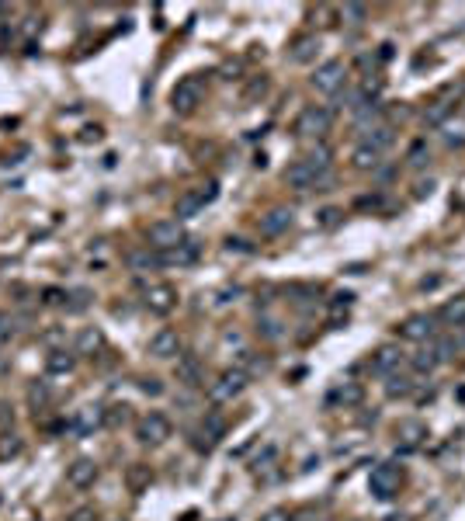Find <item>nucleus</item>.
<instances>
[{
  "label": "nucleus",
  "mask_w": 465,
  "mask_h": 521,
  "mask_svg": "<svg viewBox=\"0 0 465 521\" xmlns=\"http://www.w3.org/2000/svg\"><path fill=\"white\" fill-rule=\"evenodd\" d=\"M403 362V351L396 344H382L375 355H371V372H379V376H393V369H400Z\"/></svg>",
  "instance_id": "nucleus-16"
},
{
  "label": "nucleus",
  "mask_w": 465,
  "mask_h": 521,
  "mask_svg": "<svg viewBox=\"0 0 465 521\" xmlns=\"http://www.w3.org/2000/svg\"><path fill=\"white\" fill-rule=\"evenodd\" d=\"M340 223V209H323L320 212V226H337Z\"/></svg>",
  "instance_id": "nucleus-40"
},
{
  "label": "nucleus",
  "mask_w": 465,
  "mask_h": 521,
  "mask_svg": "<svg viewBox=\"0 0 465 521\" xmlns=\"http://www.w3.org/2000/svg\"><path fill=\"white\" fill-rule=\"evenodd\" d=\"M223 521H236V518H223Z\"/></svg>",
  "instance_id": "nucleus-49"
},
{
  "label": "nucleus",
  "mask_w": 465,
  "mask_h": 521,
  "mask_svg": "<svg viewBox=\"0 0 465 521\" xmlns=\"http://www.w3.org/2000/svg\"><path fill=\"white\" fill-rule=\"evenodd\" d=\"M257 226H260L264 236H282V233L292 226V209H271V212L260 216Z\"/></svg>",
  "instance_id": "nucleus-18"
},
{
  "label": "nucleus",
  "mask_w": 465,
  "mask_h": 521,
  "mask_svg": "<svg viewBox=\"0 0 465 521\" xmlns=\"http://www.w3.org/2000/svg\"><path fill=\"white\" fill-rule=\"evenodd\" d=\"M136 438L143 442V445H163L167 438H170V420L163 417V413H146L139 424H136Z\"/></svg>",
  "instance_id": "nucleus-5"
},
{
  "label": "nucleus",
  "mask_w": 465,
  "mask_h": 521,
  "mask_svg": "<svg viewBox=\"0 0 465 521\" xmlns=\"http://www.w3.org/2000/svg\"><path fill=\"white\" fill-rule=\"evenodd\" d=\"M320 178H323V174H316L306 160H296V163L285 170V185H289V188H296V192H309V188H316V185H320Z\"/></svg>",
  "instance_id": "nucleus-15"
},
{
  "label": "nucleus",
  "mask_w": 465,
  "mask_h": 521,
  "mask_svg": "<svg viewBox=\"0 0 465 521\" xmlns=\"http://www.w3.org/2000/svg\"><path fill=\"white\" fill-rule=\"evenodd\" d=\"M216 195H219L216 181H209V185H202V188H192V192H184V195L177 198V205H174L177 223H180V219H195L205 205H212V202H216Z\"/></svg>",
  "instance_id": "nucleus-2"
},
{
  "label": "nucleus",
  "mask_w": 465,
  "mask_h": 521,
  "mask_svg": "<svg viewBox=\"0 0 465 521\" xmlns=\"http://www.w3.org/2000/svg\"><path fill=\"white\" fill-rule=\"evenodd\" d=\"M105 347V334L98 327H83L76 334V355H98Z\"/></svg>",
  "instance_id": "nucleus-20"
},
{
  "label": "nucleus",
  "mask_w": 465,
  "mask_h": 521,
  "mask_svg": "<svg viewBox=\"0 0 465 521\" xmlns=\"http://www.w3.org/2000/svg\"><path fill=\"white\" fill-rule=\"evenodd\" d=\"M260 521H292V518H289V511H282V507H274V511H267V514H264Z\"/></svg>",
  "instance_id": "nucleus-44"
},
{
  "label": "nucleus",
  "mask_w": 465,
  "mask_h": 521,
  "mask_svg": "<svg viewBox=\"0 0 465 521\" xmlns=\"http://www.w3.org/2000/svg\"><path fill=\"white\" fill-rule=\"evenodd\" d=\"M424 160H427V150H424V143H417V146L410 150V163H413V167H424Z\"/></svg>",
  "instance_id": "nucleus-42"
},
{
  "label": "nucleus",
  "mask_w": 465,
  "mask_h": 521,
  "mask_svg": "<svg viewBox=\"0 0 465 521\" xmlns=\"http://www.w3.org/2000/svg\"><path fill=\"white\" fill-rule=\"evenodd\" d=\"M379 160H382V153H379V150H371V146H364V143L351 153V163H354L358 170H375V167H379Z\"/></svg>",
  "instance_id": "nucleus-22"
},
{
  "label": "nucleus",
  "mask_w": 465,
  "mask_h": 521,
  "mask_svg": "<svg viewBox=\"0 0 465 521\" xmlns=\"http://www.w3.org/2000/svg\"><path fill=\"white\" fill-rule=\"evenodd\" d=\"M149 355L160 358V362L180 358V337H177V330H156V334L149 337Z\"/></svg>",
  "instance_id": "nucleus-13"
},
{
  "label": "nucleus",
  "mask_w": 465,
  "mask_h": 521,
  "mask_svg": "<svg viewBox=\"0 0 465 521\" xmlns=\"http://www.w3.org/2000/svg\"><path fill=\"white\" fill-rule=\"evenodd\" d=\"M393 139H396V136H393V129H389V125H375V129H368L364 146H371V150H379V153H382V150H389V146H393Z\"/></svg>",
  "instance_id": "nucleus-25"
},
{
  "label": "nucleus",
  "mask_w": 465,
  "mask_h": 521,
  "mask_svg": "<svg viewBox=\"0 0 465 521\" xmlns=\"http://www.w3.org/2000/svg\"><path fill=\"white\" fill-rule=\"evenodd\" d=\"M177 382H184V386H198V382H202V365H198V358H192V355H180V358H177Z\"/></svg>",
  "instance_id": "nucleus-21"
},
{
  "label": "nucleus",
  "mask_w": 465,
  "mask_h": 521,
  "mask_svg": "<svg viewBox=\"0 0 465 521\" xmlns=\"http://www.w3.org/2000/svg\"><path fill=\"white\" fill-rule=\"evenodd\" d=\"M330 122H333L330 108L309 105V108H302V115L296 119V132H299V136H323V132H330Z\"/></svg>",
  "instance_id": "nucleus-6"
},
{
  "label": "nucleus",
  "mask_w": 465,
  "mask_h": 521,
  "mask_svg": "<svg viewBox=\"0 0 465 521\" xmlns=\"http://www.w3.org/2000/svg\"><path fill=\"white\" fill-rule=\"evenodd\" d=\"M14 334H18V323H14L8 313H0V344H8Z\"/></svg>",
  "instance_id": "nucleus-36"
},
{
  "label": "nucleus",
  "mask_w": 465,
  "mask_h": 521,
  "mask_svg": "<svg viewBox=\"0 0 465 521\" xmlns=\"http://www.w3.org/2000/svg\"><path fill=\"white\" fill-rule=\"evenodd\" d=\"M441 320H444L448 327H465V296H455L451 303H444Z\"/></svg>",
  "instance_id": "nucleus-24"
},
{
  "label": "nucleus",
  "mask_w": 465,
  "mask_h": 521,
  "mask_svg": "<svg viewBox=\"0 0 465 521\" xmlns=\"http://www.w3.org/2000/svg\"><path fill=\"white\" fill-rule=\"evenodd\" d=\"M264 91H267V80H264V76H257V80H250V87L243 91V101L250 105V101H254V98H260Z\"/></svg>",
  "instance_id": "nucleus-37"
},
{
  "label": "nucleus",
  "mask_w": 465,
  "mask_h": 521,
  "mask_svg": "<svg viewBox=\"0 0 465 521\" xmlns=\"http://www.w3.org/2000/svg\"><path fill=\"white\" fill-rule=\"evenodd\" d=\"M139 389H143V393H149V396H160V393H163V382H160V379H143V382H139Z\"/></svg>",
  "instance_id": "nucleus-41"
},
{
  "label": "nucleus",
  "mask_w": 465,
  "mask_h": 521,
  "mask_svg": "<svg viewBox=\"0 0 465 521\" xmlns=\"http://www.w3.org/2000/svg\"><path fill=\"white\" fill-rule=\"evenodd\" d=\"M198 257H202V243H198V240H180L177 247L163 250V268H167V265L188 268V265H195Z\"/></svg>",
  "instance_id": "nucleus-14"
},
{
  "label": "nucleus",
  "mask_w": 465,
  "mask_h": 521,
  "mask_svg": "<svg viewBox=\"0 0 465 521\" xmlns=\"http://www.w3.org/2000/svg\"><path fill=\"white\" fill-rule=\"evenodd\" d=\"M90 299H94V296H90L87 289H76V292H70V296H66V313H70V316L83 313V309L90 306Z\"/></svg>",
  "instance_id": "nucleus-29"
},
{
  "label": "nucleus",
  "mask_w": 465,
  "mask_h": 521,
  "mask_svg": "<svg viewBox=\"0 0 465 521\" xmlns=\"http://www.w3.org/2000/svg\"><path fill=\"white\" fill-rule=\"evenodd\" d=\"M340 18L351 21V25H361V21H364V8H361V4H347V8L340 11Z\"/></svg>",
  "instance_id": "nucleus-38"
},
{
  "label": "nucleus",
  "mask_w": 465,
  "mask_h": 521,
  "mask_svg": "<svg viewBox=\"0 0 465 521\" xmlns=\"http://www.w3.org/2000/svg\"><path fill=\"white\" fill-rule=\"evenodd\" d=\"M361 396H364V389L358 386V382H344L337 393H333V400L337 403H344V407H354V403H361Z\"/></svg>",
  "instance_id": "nucleus-28"
},
{
  "label": "nucleus",
  "mask_w": 465,
  "mask_h": 521,
  "mask_svg": "<svg viewBox=\"0 0 465 521\" xmlns=\"http://www.w3.org/2000/svg\"><path fill=\"white\" fill-rule=\"evenodd\" d=\"M90 139H94V143L101 139V129H98V125H94V129H83V143H90Z\"/></svg>",
  "instance_id": "nucleus-46"
},
{
  "label": "nucleus",
  "mask_w": 465,
  "mask_h": 521,
  "mask_svg": "<svg viewBox=\"0 0 465 521\" xmlns=\"http://www.w3.org/2000/svg\"><path fill=\"white\" fill-rule=\"evenodd\" d=\"M73 365H76V358L66 355V347H63V351H52L45 358V372L49 376H66V372H73Z\"/></svg>",
  "instance_id": "nucleus-23"
},
{
  "label": "nucleus",
  "mask_w": 465,
  "mask_h": 521,
  "mask_svg": "<svg viewBox=\"0 0 465 521\" xmlns=\"http://www.w3.org/2000/svg\"><path fill=\"white\" fill-rule=\"evenodd\" d=\"M226 250H229V254H233V250H236V254H250V247H247L243 240H226Z\"/></svg>",
  "instance_id": "nucleus-45"
},
{
  "label": "nucleus",
  "mask_w": 465,
  "mask_h": 521,
  "mask_svg": "<svg viewBox=\"0 0 465 521\" xmlns=\"http://www.w3.org/2000/svg\"><path fill=\"white\" fill-rule=\"evenodd\" d=\"M143 303H146V309H149V313L167 316V313H174V309H177V289H174V285H149Z\"/></svg>",
  "instance_id": "nucleus-10"
},
{
  "label": "nucleus",
  "mask_w": 465,
  "mask_h": 521,
  "mask_svg": "<svg viewBox=\"0 0 465 521\" xmlns=\"http://www.w3.org/2000/svg\"><path fill=\"white\" fill-rule=\"evenodd\" d=\"M42 303H45V306H66V296H63L59 289H45V292H42Z\"/></svg>",
  "instance_id": "nucleus-39"
},
{
  "label": "nucleus",
  "mask_w": 465,
  "mask_h": 521,
  "mask_svg": "<svg viewBox=\"0 0 465 521\" xmlns=\"http://www.w3.org/2000/svg\"><path fill=\"white\" fill-rule=\"evenodd\" d=\"M149 480H153V473H149V466H143V462L129 466V473H125V483H129V490H132V493L146 490V487H149Z\"/></svg>",
  "instance_id": "nucleus-26"
},
{
  "label": "nucleus",
  "mask_w": 465,
  "mask_h": 521,
  "mask_svg": "<svg viewBox=\"0 0 465 521\" xmlns=\"http://www.w3.org/2000/svg\"><path fill=\"white\" fill-rule=\"evenodd\" d=\"M257 334H260V337H267V340H278V337H282V323L267 316V320H260V323H257Z\"/></svg>",
  "instance_id": "nucleus-35"
},
{
  "label": "nucleus",
  "mask_w": 465,
  "mask_h": 521,
  "mask_svg": "<svg viewBox=\"0 0 465 521\" xmlns=\"http://www.w3.org/2000/svg\"><path fill=\"white\" fill-rule=\"evenodd\" d=\"M400 469L393 466V462H379L375 469H371V476H368V490L375 493L379 500H389V497H396L400 493Z\"/></svg>",
  "instance_id": "nucleus-4"
},
{
  "label": "nucleus",
  "mask_w": 465,
  "mask_h": 521,
  "mask_svg": "<svg viewBox=\"0 0 465 521\" xmlns=\"http://www.w3.org/2000/svg\"><path fill=\"white\" fill-rule=\"evenodd\" d=\"M451 358V340H444V337H437V340H431L427 347L420 355H413V369L417 372H434L437 365H444Z\"/></svg>",
  "instance_id": "nucleus-9"
},
{
  "label": "nucleus",
  "mask_w": 465,
  "mask_h": 521,
  "mask_svg": "<svg viewBox=\"0 0 465 521\" xmlns=\"http://www.w3.org/2000/svg\"><path fill=\"white\" fill-rule=\"evenodd\" d=\"M243 389H247V372L229 369V372H223V376L209 386V396H212L216 403H229V400H236Z\"/></svg>",
  "instance_id": "nucleus-8"
},
{
  "label": "nucleus",
  "mask_w": 465,
  "mask_h": 521,
  "mask_svg": "<svg viewBox=\"0 0 465 521\" xmlns=\"http://www.w3.org/2000/svg\"><path fill=\"white\" fill-rule=\"evenodd\" d=\"M306 163H309V167H313L316 174H323V170L330 167V150H327V146H316V150H313V153L306 156Z\"/></svg>",
  "instance_id": "nucleus-33"
},
{
  "label": "nucleus",
  "mask_w": 465,
  "mask_h": 521,
  "mask_svg": "<svg viewBox=\"0 0 465 521\" xmlns=\"http://www.w3.org/2000/svg\"><path fill=\"white\" fill-rule=\"evenodd\" d=\"M344 80H347V66H344L340 59H327V63H320V66H316V73L309 76V83L316 87L320 94H337L340 87H344Z\"/></svg>",
  "instance_id": "nucleus-3"
},
{
  "label": "nucleus",
  "mask_w": 465,
  "mask_h": 521,
  "mask_svg": "<svg viewBox=\"0 0 465 521\" xmlns=\"http://www.w3.org/2000/svg\"><path fill=\"white\" fill-rule=\"evenodd\" d=\"M316 52H320V42H316L313 35H302V39L292 45V63H309Z\"/></svg>",
  "instance_id": "nucleus-27"
},
{
  "label": "nucleus",
  "mask_w": 465,
  "mask_h": 521,
  "mask_svg": "<svg viewBox=\"0 0 465 521\" xmlns=\"http://www.w3.org/2000/svg\"><path fill=\"white\" fill-rule=\"evenodd\" d=\"M101 424H105V407H80V410L70 417V424H66V427L83 438V434H94Z\"/></svg>",
  "instance_id": "nucleus-11"
},
{
  "label": "nucleus",
  "mask_w": 465,
  "mask_h": 521,
  "mask_svg": "<svg viewBox=\"0 0 465 521\" xmlns=\"http://www.w3.org/2000/svg\"><path fill=\"white\" fill-rule=\"evenodd\" d=\"M202 98H205L202 76H184V80H177V87L170 91V108H174L177 115H192V112L202 105Z\"/></svg>",
  "instance_id": "nucleus-1"
},
{
  "label": "nucleus",
  "mask_w": 465,
  "mask_h": 521,
  "mask_svg": "<svg viewBox=\"0 0 465 521\" xmlns=\"http://www.w3.org/2000/svg\"><path fill=\"white\" fill-rule=\"evenodd\" d=\"M448 112H451V105H448V101H434V105H427L424 122H427V125H441V122L448 119Z\"/></svg>",
  "instance_id": "nucleus-31"
},
{
  "label": "nucleus",
  "mask_w": 465,
  "mask_h": 521,
  "mask_svg": "<svg viewBox=\"0 0 465 521\" xmlns=\"http://www.w3.org/2000/svg\"><path fill=\"white\" fill-rule=\"evenodd\" d=\"M410 389H413V379H410V376H389V386H386V393H389L393 400H400V396H410Z\"/></svg>",
  "instance_id": "nucleus-30"
},
{
  "label": "nucleus",
  "mask_w": 465,
  "mask_h": 521,
  "mask_svg": "<svg viewBox=\"0 0 465 521\" xmlns=\"http://www.w3.org/2000/svg\"><path fill=\"white\" fill-rule=\"evenodd\" d=\"M11 417H14V413H11V410H8V403H0V424H8V420H11Z\"/></svg>",
  "instance_id": "nucleus-47"
},
{
  "label": "nucleus",
  "mask_w": 465,
  "mask_h": 521,
  "mask_svg": "<svg viewBox=\"0 0 465 521\" xmlns=\"http://www.w3.org/2000/svg\"><path fill=\"white\" fill-rule=\"evenodd\" d=\"M94 480H98V462H94V459H73V462L66 466V483H70L73 490L94 487Z\"/></svg>",
  "instance_id": "nucleus-12"
},
{
  "label": "nucleus",
  "mask_w": 465,
  "mask_h": 521,
  "mask_svg": "<svg viewBox=\"0 0 465 521\" xmlns=\"http://www.w3.org/2000/svg\"><path fill=\"white\" fill-rule=\"evenodd\" d=\"M59 337H63V330H49V334H45V340H49V344H56Z\"/></svg>",
  "instance_id": "nucleus-48"
},
{
  "label": "nucleus",
  "mask_w": 465,
  "mask_h": 521,
  "mask_svg": "<svg viewBox=\"0 0 465 521\" xmlns=\"http://www.w3.org/2000/svg\"><path fill=\"white\" fill-rule=\"evenodd\" d=\"M28 403L32 407H45L49 403V386L45 382H32L28 386Z\"/></svg>",
  "instance_id": "nucleus-34"
},
{
  "label": "nucleus",
  "mask_w": 465,
  "mask_h": 521,
  "mask_svg": "<svg viewBox=\"0 0 465 521\" xmlns=\"http://www.w3.org/2000/svg\"><path fill=\"white\" fill-rule=\"evenodd\" d=\"M70 521H98V514H94V507H80L70 514Z\"/></svg>",
  "instance_id": "nucleus-43"
},
{
  "label": "nucleus",
  "mask_w": 465,
  "mask_h": 521,
  "mask_svg": "<svg viewBox=\"0 0 465 521\" xmlns=\"http://www.w3.org/2000/svg\"><path fill=\"white\" fill-rule=\"evenodd\" d=\"M400 337H406V340H431L434 337V320L424 316V313H417V316H410V320L400 323Z\"/></svg>",
  "instance_id": "nucleus-17"
},
{
  "label": "nucleus",
  "mask_w": 465,
  "mask_h": 521,
  "mask_svg": "<svg viewBox=\"0 0 465 521\" xmlns=\"http://www.w3.org/2000/svg\"><path fill=\"white\" fill-rule=\"evenodd\" d=\"M146 240H149V247L153 250H170V247H177L180 240H184V229H180V223L177 219H160V223H153L149 229H146Z\"/></svg>",
  "instance_id": "nucleus-7"
},
{
  "label": "nucleus",
  "mask_w": 465,
  "mask_h": 521,
  "mask_svg": "<svg viewBox=\"0 0 465 521\" xmlns=\"http://www.w3.org/2000/svg\"><path fill=\"white\" fill-rule=\"evenodd\" d=\"M21 456V438L18 434H0V459H14Z\"/></svg>",
  "instance_id": "nucleus-32"
},
{
  "label": "nucleus",
  "mask_w": 465,
  "mask_h": 521,
  "mask_svg": "<svg viewBox=\"0 0 465 521\" xmlns=\"http://www.w3.org/2000/svg\"><path fill=\"white\" fill-rule=\"evenodd\" d=\"M129 268H132V272H156V268H163V254H160V250H149V247L132 250V254H129Z\"/></svg>",
  "instance_id": "nucleus-19"
}]
</instances>
